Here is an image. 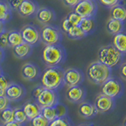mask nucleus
<instances>
[{
    "label": "nucleus",
    "mask_w": 126,
    "mask_h": 126,
    "mask_svg": "<svg viewBox=\"0 0 126 126\" xmlns=\"http://www.w3.org/2000/svg\"><path fill=\"white\" fill-rule=\"evenodd\" d=\"M64 72L60 66L47 67L41 74V85L44 88L57 91L64 85Z\"/></svg>",
    "instance_id": "nucleus-1"
},
{
    "label": "nucleus",
    "mask_w": 126,
    "mask_h": 126,
    "mask_svg": "<svg viewBox=\"0 0 126 126\" xmlns=\"http://www.w3.org/2000/svg\"><path fill=\"white\" fill-rule=\"evenodd\" d=\"M66 59V52L61 43L46 45L42 51V60L47 67L60 66Z\"/></svg>",
    "instance_id": "nucleus-2"
},
{
    "label": "nucleus",
    "mask_w": 126,
    "mask_h": 126,
    "mask_svg": "<svg viewBox=\"0 0 126 126\" xmlns=\"http://www.w3.org/2000/svg\"><path fill=\"white\" fill-rule=\"evenodd\" d=\"M86 75L91 83L101 86L112 77V69L102 64L99 61H96L88 66Z\"/></svg>",
    "instance_id": "nucleus-3"
},
{
    "label": "nucleus",
    "mask_w": 126,
    "mask_h": 126,
    "mask_svg": "<svg viewBox=\"0 0 126 126\" xmlns=\"http://www.w3.org/2000/svg\"><path fill=\"white\" fill-rule=\"evenodd\" d=\"M124 55L112 43L101 47L98 52V61L110 68H115L123 62Z\"/></svg>",
    "instance_id": "nucleus-4"
},
{
    "label": "nucleus",
    "mask_w": 126,
    "mask_h": 126,
    "mask_svg": "<svg viewBox=\"0 0 126 126\" xmlns=\"http://www.w3.org/2000/svg\"><path fill=\"white\" fill-rule=\"evenodd\" d=\"M40 38L45 45L59 44L62 40V33L58 27L49 24L40 29Z\"/></svg>",
    "instance_id": "nucleus-5"
},
{
    "label": "nucleus",
    "mask_w": 126,
    "mask_h": 126,
    "mask_svg": "<svg viewBox=\"0 0 126 126\" xmlns=\"http://www.w3.org/2000/svg\"><path fill=\"white\" fill-rule=\"evenodd\" d=\"M124 84L119 79L110 77L101 85L100 92L113 99L121 97L124 92Z\"/></svg>",
    "instance_id": "nucleus-6"
},
{
    "label": "nucleus",
    "mask_w": 126,
    "mask_h": 126,
    "mask_svg": "<svg viewBox=\"0 0 126 126\" xmlns=\"http://www.w3.org/2000/svg\"><path fill=\"white\" fill-rule=\"evenodd\" d=\"M73 10L82 18H94L97 14L98 6L94 0H80L73 8Z\"/></svg>",
    "instance_id": "nucleus-7"
},
{
    "label": "nucleus",
    "mask_w": 126,
    "mask_h": 126,
    "mask_svg": "<svg viewBox=\"0 0 126 126\" xmlns=\"http://www.w3.org/2000/svg\"><path fill=\"white\" fill-rule=\"evenodd\" d=\"M24 42L29 43L31 46H36L41 41L40 29L35 25H26L21 29Z\"/></svg>",
    "instance_id": "nucleus-8"
},
{
    "label": "nucleus",
    "mask_w": 126,
    "mask_h": 126,
    "mask_svg": "<svg viewBox=\"0 0 126 126\" xmlns=\"http://www.w3.org/2000/svg\"><path fill=\"white\" fill-rule=\"evenodd\" d=\"M35 100L40 108L50 107L58 103V95L56 91L43 88Z\"/></svg>",
    "instance_id": "nucleus-9"
},
{
    "label": "nucleus",
    "mask_w": 126,
    "mask_h": 126,
    "mask_svg": "<svg viewBox=\"0 0 126 126\" xmlns=\"http://www.w3.org/2000/svg\"><path fill=\"white\" fill-rule=\"evenodd\" d=\"M84 81V74L80 69L69 68L64 72V84L68 88L78 86Z\"/></svg>",
    "instance_id": "nucleus-10"
},
{
    "label": "nucleus",
    "mask_w": 126,
    "mask_h": 126,
    "mask_svg": "<svg viewBox=\"0 0 126 126\" xmlns=\"http://www.w3.org/2000/svg\"><path fill=\"white\" fill-rule=\"evenodd\" d=\"M115 105L114 99L112 98H110L105 94L100 93L95 98L94 102V106L96 108L98 113H105L106 112L111 110Z\"/></svg>",
    "instance_id": "nucleus-11"
},
{
    "label": "nucleus",
    "mask_w": 126,
    "mask_h": 126,
    "mask_svg": "<svg viewBox=\"0 0 126 126\" xmlns=\"http://www.w3.org/2000/svg\"><path fill=\"white\" fill-rule=\"evenodd\" d=\"M39 9L38 3L34 0H22L17 12L23 17H32L36 14Z\"/></svg>",
    "instance_id": "nucleus-12"
},
{
    "label": "nucleus",
    "mask_w": 126,
    "mask_h": 126,
    "mask_svg": "<svg viewBox=\"0 0 126 126\" xmlns=\"http://www.w3.org/2000/svg\"><path fill=\"white\" fill-rule=\"evenodd\" d=\"M65 97L66 99L72 103H80L86 97V91L80 85L70 87L66 91Z\"/></svg>",
    "instance_id": "nucleus-13"
},
{
    "label": "nucleus",
    "mask_w": 126,
    "mask_h": 126,
    "mask_svg": "<svg viewBox=\"0 0 126 126\" xmlns=\"http://www.w3.org/2000/svg\"><path fill=\"white\" fill-rule=\"evenodd\" d=\"M25 94V89L21 84L16 83H10L6 90L5 95L10 101H18L24 97Z\"/></svg>",
    "instance_id": "nucleus-14"
},
{
    "label": "nucleus",
    "mask_w": 126,
    "mask_h": 126,
    "mask_svg": "<svg viewBox=\"0 0 126 126\" xmlns=\"http://www.w3.org/2000/svg\"><path fill=\"white\" fill-rule=\"evenodd\" d=\"M40 76L39 67L33 63H25L21 68V77L26 80H35Z\"/></svg>",
    "instance_id": "nucleus-15"
},
{
    "label": "nucleus",
    "mask_w": 126,
    "mask_h": 126,
    "mask_svg": "<svg viewBox=\"0 0 126 126\" xmlns=\"http://www.w3.org/2000/svg\"><path fill=\"white\" fill-rule=\"evenodd\" d=\"M37 21L43 25H49L55 19L54 11L49 7H41L35 14Z\"/></svg>",
    "instance_id": "nucleus-16"
},
{
    "label": "nucleus",
    "mask_w": 126,
    "mask_h": 126,
    "mask_svg": "<svg viewBox=\"0 0 126 126\" xmlns=\"http://www.w3.org/2000/svg\"><path fill=\"white\" fill-rule=\"evenodd\" d=\"M78 113L79 115L83 118L88 119V118H92L95 116L98 113V111L96 108L94 107V104H92L86 101H83L79 105Z\"/></svg>",
    "instance_id": "nucleus-17"
},
{
    "label": "nucleus",
    "mask_w": 126,
    "mask_h": 126,
    "mask_svg": "<svg viewBox=\"0 0 126 126\" xmlns=\"http://www.w3.org/2000/svg\"><path fill=\"white\" fill-rule=\"evenodd\" d=\"M33 47L25 42L14 47V54L16 57L20 59H25L29 58L32 52Z\"/></svg>",
    "instance_id": "nucleus-18"
},
{
    "label": "nucleus",
    "mask_w": 126,
    "mask_h": 126,
    "mask_svg": "<svg viewBox=\"0 0 126 126\" xmlns=\"http://www.w3.org/2000/svg\"><path fill=\"white\" fill-rule=\"evenodd\" d=\"M106 32L111 35H115L125 30V24L118 20L110 17L106 25Z\"/></svg>",
    "instance_id": "nucleus-19"
},
{
    "label": "nucleus",
    "mask_w": 126,
    "mask_h": 126,
    "mask_svg": "<svg viewBox=\"0 0 126 126\" xmlns=\"http://www.w3.org/2000/svg\"><path fill=\"white\" fill-rule=\"evenodd\" d=\"M24 112L25 113L26 116L28 117V120L30 121L35 117L38 116L39 114H40L41 112V108L39 107V106L36 103V102H32L29 101L25 102L24 104L22 107Z\"/></svg>",
    "instance_id": "nucleus-20"
},
{
    "label": "nucleus",
    "mask_w": 126,
    "mask_h": 126,
    "mask_svg": "<svg viewBox=\"0 0 126 126\" xmlns=\"http://www.w3.org/2000/svg\"><path fill=\"white\" fill-rule=\"evenodd\" d=\"M112 44L123 54L126 55V31H122L121 32L113 35Z\"/></svg>",
    "instance_id": "nucleus-21"
},
{
    "label": "nucleus",
    "mask_w": 126,
    "mask_h": 126,
    "mask_svg": "<svg viewBox=\"0 0 126 126\" xmlns=\"http://www.w3.org/2000/svg\"><path fill=\"white\" fill-rule=\"evenodd\" d=\"M110 16L123 23L126 22V5L119 3L110 8Z\"/></svg>",
    "instance_id": "nucleus-22"
},
{
    "label": "nucleus",
    "mask_w": 126,
    "mask_h": 126,
    "mask_svg": "<svg viewBox=\"0 0 126 126\" xmlns=\"http://www.w3.org/2000/svg\"><path fill=\"white\" fill-rule=\"evenodd\" d=\"M12 17V10L7 2L0 0V22L5 24Z\"/></svg>",
    "instance_id": "nucleus-23"
},
{
    "label": "nucleus",
    "mask_w": 126,
    "mask_h": 126,
    "mask_svg": "<svg viewBox=\"0 0 126 126\" xmlns=\"http://www.w3.org/2000/svg\"><path fill=\"white\" fill-rule=\"evenodd\" d=\"M23 42L24 40L20 31L14 29L8 32V43L10 47L14 48V47L21 44Z\"/></svg>",
    "instance_id": "nucleus-24"
},
{
    "label": "nucleus",
    "mask_w": 126,
    "mask_h": 126,
    "mask_svg": "<svg viewBox=\"0 0 126 126\" xmlns=\"http://www.w3.org/2000/svg\"><path fill=\"white\" fill-rule=\"evenodd\" d=\"M79 26L88 35L92 33L95 29V21H94V19L92 17L82 18L81 21L79 24Z\"/></svg>",
    "instance_id": "nucleus-25"
},
{
    "label": "nucleus",
    "mask_w": 126,
    "mask_h": 126,
    "mask_svg": "<svg viewBox=\"0 0 126 126\" xmlns=\"http://www.w3.org/2000/svg\"><path fill=\"white\" fill-rule=\"evenodd\" d=\"M67 35V37L71 39H81L87 36L85 32L83 31L79 25H74L65 33Z\"/></svg>",
    "instance_id": "nucleus-26"
},
{
    "label": "nucleus",
    "mask_w": 126,
    "mask_h": 126,
    "mask_svg": "<svg viewBox=\"0 0 126 126\" xmlns=\"http://www.w3.org/2000/svg\"><path fill=\"white\" fill-rule=\"evenodd\" d=\"M40 113L49 122H51L52 121L56 119V118H58L55 106H50V107L41 108V112H40Z\"/></svg>",
    "instance_id": "nucleus-27"
},
{
    "label": "nucleus",
    "mask_w": 126,
    "mask_h": 126,
    "mask_svg": "<svg viewBox=\"0 0 126 126\" xmlns=\"http://www.w3.org/2000/svg\"><path fill=\"white\" fill-rule=\"evenodd\" d=\"M0 118L4 124L14 121V110L10 107H7L2 110L0 113Z\"/></svg>",
    "instance_id": "nucleus-28"
},
{
    "label": "nucleus",
    "mask_w": 126,
    "mask_h": 126,
    "mask_svg": "<svg viewBox=\"0 0 126 126\" xmlns=\"http://www.w3.org/2000/svg\"><path fill=\"white\" fill-rule=\"evenodd\" d=\"M49 123L50 122L40 113L30 120L29 125L30 126H48Z\"/></svg>",
    "instance_id": "nucleus-29"
},
{
    "label": "nucleus",
    "mask_w": 126,
    "mask_h": 126,
    "mask_svg": "<svg viewBox=\"0 0 126 126\" xmlns=\"http://www.w3.org/2000/svg\"><path fill=\"white\" fill-rule=\"evenodd\" d=\"M48 126H73L69 118L65 116L62 117L56 118L55 120L50 122Z\"/></svg>",
    "instance_id": "nucleus-30"
},
{
    "label": "nucleus",
    "mask_w": 126,
    "mask_h": 126,
    "mask_svg": "<svg viewBox=\"0 0 126 126\" xmlns=\"http://www.w3.org/2000/svg\"><path fill=\"white\" fill-rule=\"evenodd\" d=\"M14 121L20 124H23L28 121V117L22 108L14 109Z\"/></svg>",
    "instance_id": "nucleus-31"
},
{
    "label": "nucleus",
    "mask_w": 126,
    "mask_h": 126,
    "mask_svg": "<svg viewBox=\"0 0 126 126\" xmlns=\"http://www.w3.org/2000/svg\"><path fill=\"white\" fill-rule=\"evenodd\" d=\"M69 21L73 24V25H79V24L81 21L82 17L78 14H77L74 10L69 12L68 15L66 16Z\"/></svg>",
    "instance_id": "nucleus-32"
},
{
    "label": "nucleus",
    "mask_w": 126,
    "mask_h": 126,
    "mask_svg": "<svg viewBox=\"0 0 126 126\" xmlns=\"http://www.w3.org/2000/svg\"><path fill=\"white\" fill-rule=\"evenodd\" d=\"M9 46L8 43V32L5 30L0 33V49L5 50Z\"/></svg>",
    "instance_id": "nucleus-33"
},
{
    "label": "nucleus",
    "mask_w": 126,
    "mask_h": 126,
    "mask_svg": "<svg viewBox=\"0 0 126 126\" xmlns=\"http://www.w3.org/2000/svg\"><path fill=\"white\" fill-rule=\"evenodd\" d=\"M9 81L3 74L0 75V96L5 95L6 90L9 85Z\"/></svg>",
    "instance_id": "nucleus-34"
},
{
    "label": "nucleus",
    "mask_w": 126,
    "mask_h": 126,
    "mask_svg": "<svg viewBox=\"0 0 126 126\" xmlns=\"http://www.w3.org/2000/svg\"><path fill=\"white\" fill-rule=\"evenodd\" d=\"M98 1L101 6L110 9V8L113 7L114 6L117 5V4L121 3L122 0H98Z\"/></svg>",
    "instance_id": "nucleus-35"
},
{
    "label": "nucleus",
    "mask_w": 126,
    "mask_h": 126,
    "mask_svg": "<svg viewBox=\"0 0 126 126\" xmlns=\"http://www.w3.org/2000/svg\"><path fill=\"white\" fill-rule=\"evenodd\" d=\"M54 106H55V109H56V113H57L58 118L66 116L67 110H66V107L64 105H62V104L59 103V102H58V103L56 104Z\"/></svg>",
    "instance_id": "nucleus-36"
},
{
    "label": "nucleus",
    "mask_w": 126,
    "mask_h": 126,
    "mask_svg": "<svg viewBox=\"0 0 126 126\" xmlns=\"http://www.w3.org/2000/svg\"><path fill=\"white\" fill-rule=\"evenodd\" d=\"M74 25H73V24L69 21L68 18L66 17L62 20V21L61 23V29L65 33H66Z\"/></svg>",
    "instance_id": "nucleus-37"
},
{
    "label": "nucleus",
    "mask_w": 126,
    "mask_h": 126,
    "mask_svg": "<svg viewBox=\"0 0 126 126\" xmlns=\"http://www.w3.org/2000/svg\"><path fill=\"white\" fill-rule=\"evenodd\" d=\"M10 100L6 95H2L0 96V112L2 110H5L6 108L9 107L10 105Z\"/></svg>",
    "instance_id": "nucleus-38"
},
{
    "label": "nucleus",
    "mask_w": 126,
    "mask_h": 126,
    "mask_svg": "<svg viewBox=\"0 0 126 126\" xmlns=\"http://www.w3.org/2000/svg\"><path fill=\"white\" fill-rule=\"evenodd\" d=\"M21 2H22V0H7V3L11 8V10H17V11L18 10L20 5H21Z\"/></svg>",
    "instance_id": "nucleus-39"
},
{
    "label": "nucleus",
    "mask_w": 126,
    "mask_h": 126,
    "mask_svg": "<svg viewBox=\"0 0 126 126\" xmlns=\"http://www.w3.org/2000/svg\"><path fill=\"white\" fill-rule=\"evenodd\" d=\"M119 75L122 80H126V62H122L121 65H120Z\"/></svg>",
    "instance_id": "nucleus-40"
},
{
    "label": "nucleus",
    "mask_w": 126,
    "mask_h": 126,
    "mask_svg": "<svg viewBox=\"0 0 126 126\" xmlns=\"http://www.w3.org/2000/svg\"><path fill=\"white\" fill-rule=\"evenodd\" d=\"M80 1V0H62L63 3L65 4V6L70 7V8H74Z\"/></svg>",
    "instance_id": "nucleus-41"
},
{
    "label": "nucleus",
    "mask_w": 126,
    "mask_h": 126,
    "mask_svg": "<svg viewBox=\"0 0 126 126\" xmlns=\"http://www.w3.org/2000/svg\"><path fill=\"white\" fill-rule=\"evenodd\" d=\"M43 87L42 86V85H40V86H37V87H35V88L32 90V95L36 98H37V96L39 95V94L41 93V92L43 90Z\"/></svg>",
    "instance_id": "nucleus-42"
},
{
    "label": "nucleus",
    "mask_w": 126,
    "mask_h": 126,
    "mask_svg": "<svg viewBox=\"0 0 126 126\" xmlns=\"http://www.w3.org/2000/svg\"><path fill=\"white\" fill-rule=\"evenodd\" d=\"M3 126H21V124H20L15 121H10V122H8V123L4 124Z\"/></svg>",
    "instance_id": "nucleus-43"
},
{
    "label": "nucleus",
    "mask_w": 126,
    "mask_h": 126,
    "mask_svg": "<svg viewBox=\"0 0 126 126\" xmlns=\"http://www.w3.org/2000/svg\"><path fill=\"white\" fill-rule=\"evenodd\" d=\"M4 58H5V51L4 50L0 49V62L3 61Z\"/></svg>",
    "instance_id": "nucleus-44"
},
{
    "label": "nucleus",
    "mask_w": 126,
    "mask_h": 126,
    "mask_svg": "<svg viewBox=\"0 0 126 126\" xmlns=\"http://www.w3.org/2000/svg\"><path fill=\"white\" fill-rule=\"evenodd\" d=\"M6 29H5V25H4V23L0 22V33H2Z\"/></svg>",
    "instance_id": "nucleus-45"
},
{
    "label": "nucleus",
    "mask_w": 126,
    "mask_h": 126,
    "mask_svg": "<svg viewBox=\"0 0 126 126\" xmlns=\"http://www.w3.org/2000/svg\"><path fill=\"white\" fill-rule=\"evenodd\" d=\"M78 126H95L94 124L92 123H84V124H81V125H79Z\"/></svg>",
    "instance_id": "nucleus-46"
},
{
    "label": "nucleus",
    "mask_w": 126,
    "mask_h": 126,
    "mask_svg": "<svg viewBox=\"0 0 126 126\" xmlns=\"http://www.w3.org/2000/svg\"><path fill=\"white\" fill-rule=\"evenodd\" d=\"M123 126H126V117H125V119L124 120V124H123Z\"/></svg>",
    "instance_id": "nucleus-47"
},
{
    "label": "nucleus",
    "mask_w": 126,
    "mask_h": 126,
    "mask_svg": "<svg viewBox=\"0 0 126 126\" xmlns=\"http://www.w3.org/2000/svg\"><path fill=\"white\" fill-rule=\"evenodd\" d=\"M2 74V68H1V66H0V75Z\"/></svg>",
    "instance_id": "nucleus-48"
},
{
    "label": "nucleus",
    "mask_w": 126,
    "mask_h": 126,
    "mask_svg": "<svg viewBox=\"0 0 126 126\" xmlns=\"http://www.w3.org/2000/svg\"><path fill=\"white\" fill-rule=\"evenodd\" d=\"M0 126H3V125H0Z\"/></svg>",
    "instance_id": "nucleus-49"
}]
</instances>
